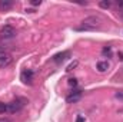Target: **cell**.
Returning a JSON list of instances; mask_svg holds the SVG:
<instances>
[{"instance_id": "cell-15", "label": "cell", "mask_w": 123, "mask_h": 122, "mask_svg": "<svg viewBox=\"0 0 123 122\" xmlns=\"http://www.w3.org/2000/svg\"><path fill=\"white\" fill-rule=\"evenodd\" d=\"M76 66H77V62H73L72 65H69V66H67V69H66V70H72V69H73V68H76Z\"/></svg>"}, {"instance_id": "cell-3", "label": "cell", "mask_w": 123, "mask_h": 122, "mask_svg": "<svg viewBox=\"0 0 123 122\" xmlns=\"http://www.w3.org/2000/svg\"><path fill=\"white\" fill-rule=\"evenodd\" d=\"M12 61H13V58H12L10 53H7V52H4V50L0 52V68H1V69L10 66V65H12Z\"/></svg>"}, {"instance_id": "cell-6", "label": "cell", "mask_w": 123, "mask_h": 122, "mask_svg": "<svg viewBox=\"0 0 123 122\" xmlns=\"http://www.w3.org/2000/svg\"><path fill=\"white\" fill-rule=\"evenodd\" d=\"M80 98H82V91H74L66 96V102L67 103H76L77 101H80Z\"/></svg>"}, {"instance_id": "cell-19", "label": "cell", "mask_w": 123, "mask_h": 122, "mask_svg": "<svg viewBox=\"0 0 123 122\" xmlns=\"http://www.w3.org/2000/svg\"><path fill=\"white\" fill-rule=\"evenodd\" d=\"M119 59L123 62V53H122V52H119Z\"/></svg>"}, {"instance_id": "cell-20", "label": "cell", "mask_w": 123, "mask_h": 122, "mask_svg": "<svg viewBox=\"0 0 123 122\" xmlns=\"http://www.w3.org/2000/svg\"><path fill=\"white\" fill-rule=\"evenodd\" d=\"M0 122H10L9 119H6V118H0Z\"/></svg>"}, {"instance_id": "cell-10", "label": "cell", "mask_w": 123, "mask_h": 122, "mask_svg": "<svg viewBox=\"0 0 123 122\" xmlns=\"http://www.w3.org/2000/svg\"><path fill=\"white\" fill-rule=\"evenodd\" d=\"M102 55L103 56H107V58H112V47L110 46H106L102 49Z\"/></svg>"}, {"instance_id": "cell-13", "label": "cell", "mask_w": 123, "mask_h": 122, "mask_svg": "<svg viewBox=\"0 0 123 122\" xmlns=\"http://www.w3.org/2000/svg\"><path fill=\"white\" fill-rule=\"evenodd\" d=\"M115 98L119 99V101H123V91H117L115 93Z\"/></svg>"}, {"instance_id": "cell-14", "label": "cell", "mask_w": 123, "mask_h": 122, "mask_svg": "<svg viewBox=\"0 0 123 122\" xmlns=\"http://www.w3.org/2000/svg\"><path fill=\"white\" fill-rule=\"evenodd\" d=\"M69 85H70V86H76V85H77V81H76L74 78H70V79H69Z\"/></svg>"}, {"instance_id": "cell-8", "label": "cell", "mask_w": 123, "mask_h": 122, "mask_svg": "<svg viewBox=\"0 0 123 122\" xmlns=\"http://www.w3.org/2000/svg\"><path fill=\"white\" fill-rule=\"evenodd\" d=\"M13 4H14V3H13L12 0H0V10H1V12H6V10L12 9Z\"/></svg>"}, {"instance_id": "cell-11", "label": "cell", "mask_w": 123, "mask_h": 122, "mask_svg": "<svg viewBox=\"0 0 123 122\" xmlns=\"http://www.w3.org/2000/svg\"><path fill=\"white\" fill-rule=\"evenodd\" d=\"M7 111H9V105L0 102V114H4V112H7Z\"/></svg>"}, {"instance_id": "cell-1", "label": "cell", "mask_w": 123, "mask_h": 122, "mask_svg": "<svg viewBox=\"0 0 123 122\" xmlns=\"http://www.w3.org/2000/svg\"><path fill=\"white\" fill-rule=\"evenodd\" d=\"M100 26H102V19H100L99 16H89V17H86V19L82 22L80 26H77V27H74V29L79 30V32L96 30V29H99Z\"/></svg>"}, {"instance_id": "cell-12", "label": "cell", "mask_w": 123, "mask_h": 122, "mask_svg": "<svg viewBox=\"0 0 123 122\" xmlns=\"http://www.w3.org/2000/svg\"><path fill=\"white\" fill-rule=\"evenodd\" d=\"M110 4H112V3H110V1H107V0L100 1V3H99V6H100L102 9H109V7H110Z\"/></svg>"}, {"instance_id": "cell-18", "label": "cell", "mask_w": 123, "mask_h": 122, "mask_svg": "<svg viewBox=\"0 0 123 122\" xmlns=\"http://www.w3.org/2000/svg\"><path fill=\"white\" fill-rule=\"evenodd\" d=\"M117 13H119V16L123 19V7H122V9H119V12H117Z\"/></svg>"}, {"instance_id": "cell-9", "label": "cell", "mask_w": 123, "mask_h": 122, "mask_svg": "<svg viewBox=\"0 0 123 122\" xmlns=\"http://www.w3.org/2000/svg\"><path fill=\"white\" fill-rule=\"evenodd\" d=\"M97 70L99 72H106L107 69H109V63L107 62H105V61H102V62H97Z\"/></svg>"}, {"instance_id": "cell-16", "label": "cell", "mask_w": 123, "mask_h": 122, "mask_svg": "<svg viewBox=\"0 0 123 122\" xmlns=\"http://www.w3.org/2000/svg\"><path fill=\"white\" fill-rule=\"evenodd\" d=\"M30 4H33V6H40V4H42V1H40V0H31Z\"/></svg>"}, {"instance_id": "cell-17", "label": "cell", "mask_w": 123, "mask_h": 122, "mask_svg": "<svg viewBox=\"0 0 123 122\" xmlns=\"http://www.w3.org/2000/svg\"><path fill=\"white\" fill-rule=\"evenodd\" d=\"M76 122H85V116H83V115H79L77 119H76Z\"/></svg>"}, {"instance_id": "cell-7", "label": "cell", "mask_w": 123, "mask_h": 122, "mask_svg": "<svg viewBox=\"0 0 123 122\" xmlns=\"http://www.w3.org/2000/svg\"><path fill=\"white\" fill-rule=\"evenodd\" d=\"M67 58H70V52H69V50H64V52H60V53L55 55V56H53V62H56V63H62V62L66 61Z\"/></svg>"}, {"instance_id": "cell-2", "label": "cell", "mask_w": 123, "mask_h": 122, "mask_svg": "<svg viewBox=\"0 0 123 122\" xmlns=\"http://www.w3.org/2000/svg\"><path fill=\"white\" fill-rule=\"evenodd\" d=\"M25 103H26V99H23V98H16L14 101H12L10 103H7V105H9V112H12V114L19 112V111L25 106Z\"/></svg>"}, {"instance_id": "cell-4", "label": "cell", "mask_w": 123, "mask_h": 122, "mask_svg": "<svg viewBox=\"0 0 123 122\" xmlns=\"http://www.w3.org/2000/svg\"><path fill=\"white\" fill-rule=\"evenodd\" d=\"M20 79H22L23 83H26V85H31V83H33V79H34V73H33V70H30V69L23 70L22 75H20Z\"/></svg>"}, {"instance_id": "cell-5", "label": "cell", "mask_w": 123, "mask_h": 122, "mask_svg": "<svg viewBox=\"0 0 123 122\" xmlns=\"http://www.w3.org/2000/svg\"><path fill=\"white\" fill-rule=\"evenodd\" d=\"M16 36V30H14V27H12V26H4L1 30H0V37L1 39H12V37H14Z\"/></svg>"}]
</instances>
